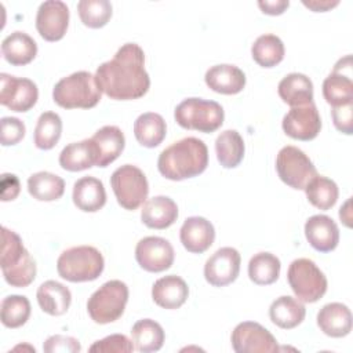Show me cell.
<instances>
[{"label": "cell", "instance_id": "1", "mask_svg": "<svg viewBox=\"0 0 353 353\" xmlns=\"http://www.w3.org/2000/svg\"><path fill=\"white\" fill-rule=\"evenodd\" d=\"M95 80L99 90L112 99L130 101L143 97L150 87L143 50L135 43H125L110 61L98 66Z\"/></svg>", "mask_w": 353, "mask_h": 353}, {"label": "cell", "instance_id": "2", "mask_svg": "<svg viewBox=\"0 0 353 353\" xmlns=\"http://www.w3.org/2000/svg\"><path fill=\"white\" fill-rule=\"evenodd\" d=\"M208 165L207 145L194 137H188L165 148L157 160L160 174L171 181H182L200 175Z\"/></svg>", "mask_w": 353, "mask_h": 353}, {"label": "cell", "instance_id": "3", "mask_svg": "<svg viewBox=\"0 0 353 353\" xmlns=\"http://www.w3.org/2000/svg\"><path fill=\"white\" fill-rule=\"evenodd\" d=\"M0 265L4 280L12 287H28L36 277L34 259L21 237L6 226L1 228Z\"/></svg>", "mask_w": 353, "mask_h": 353}, {"label": "cell", "instance_id": "4", "mask_svg": "<svg viewBox=\"0 0 353 353\" xmlns=\"http://www.w3.org/2000/svg\"><path fill=\"white\" fill-rule=\"evenodd\" d=\"M101 97L102 91L95 76L85 70L61 79L52 90L54 102L63 109H91L97 106Z\"/></svg>", "mask_w": 353, "mask_h": 353}, {"label": "cell", "instance_id": "5", "mask_svg": "<svg viewBox=\"0 0 353 353\" xmlns=\"http://www.w3.org/2000/svg\"><path fill=\"white\" fill-rule=\"evenodd\" d=\"M103 268V256L92 245L70 247L57 261L58 274L72 283L92 281L101 276Z\"/></svg>", "mask_w": 353, "mask_h": 353}, {"label": "cell", "instance_id": "6", "mask_svg": "<svg viewBox=\"0 0 353 353\" xmlns=\"http://www.w3.org/2000/svg\"><path fill=\"white\" fill-rule=\"evenodd\" d=\"M174 117L182 128L208 134L216 131L223 124L225 112L215 101L186 98L175 108Z\"/></svg>", "mask_w": 353, "mask_h": 353}, {"label": "cell", "instance_id": "7", "mask_svg": "<svg viewBox=\"0 0 353 353\" xmlns=\"http://www.w3.org/2000/svg\"><path fill=\"white\" fill-rule=\"evenodd\" d=\"M128 301V287L121 280L103 283L88 299L87 312L97 324H109L121 317Z\"/></svg>", "mask_w": 353, "mask_h": 353}, {"label": "cell", "instance_id": "8", "mask_svg": "<svg viewBox=\"0 0 353 353\" xmlns=\"http://www.w3.org/2000/svg\"><path fill=\"white\" fill-rule=\"evenodd\" d=\"M287 279L295 296L305 303L317 302L327 291V277L307 258L292 261L287 272Z\"/></svg>", "mask_w": 353, "mask_h": 353}, {"label": "cell", "instance_id": "9", "mask_svg": "<svg viewBox=\"0 0 353 353\" xmlns=\"http://www.w3.org/2000/svg\"><path fill=\"white\" fill-rule=\"evenodd\" d=\"M110 185L117 203L130 211L142 205L149 193V183L141 168L132 164H124L113 171Z\"/></svg>", "mask_w": 353, "mask_h": 353}, {"label": "cell", "instance_id": "10", "mask_svg": "<svg viewBox=\"0 0 353 353\" xmlns=\"http://www.w3.org/2000/svg\"><path fill=\"white\" fill-rule=\"evenodd\" d=\"M276 170L280 179L292 189L303 190L306 185L317 176V170L312 160L295 146H284L276 157Z\"/></svg>", "mask_w": 353, "mask_h": 353}, {"label": "cell", "instance_id": "11", "mask_svg": "<svg viewBox=\"0 0 353 353\" xmlns=\"http://www.w3.org/2000/svg\"><path fill=\"white\" fill-rule=\"evenodd\" d=\"M230 341L233 350L237 353H274L280 350L276 338L255 321L237 324Z\"/></svg>", "mask_w": 353, "mask_h": 353}, {"label": "cell", "instance_id": "12", "mask_svg": "<svg viewBox=\"0 0 353 353\" xmlns=\"http://www.w3.org/2000/svg\"><path fill=\"white\" fill-rule=\"evenodd\" d=\"M0 103L14 112H28L39 98L37 85L25 77L0 74Z\"/></svg>", "mask_w": 353, "mask_h": 353}, {"label": "cell", "instance_id": "13", "mask_svg": "<svg viewBox=\"0 0 353 353\" xmlns=\"http://www.w3.org/2000/svg\"><path fill=\"white\" fill-rule=\"evenodd\" d=\"M174 256L175 254L171 243L163 237H143L135 247V259L146 272L160 273L170 269L174 263Z\"/></svg>", "mask_w": 353, "mask_h": 353}, {"label": "cell", "instance_id": "14", "mask_svg": "<svg viewBox=\"0 0 353 353\" xmlns=\"http://www.w3.org/2000/svg\"><path fill=\"white\" fill-rule=\"evenodd\" d=\"M241 256L233 247L216 250L204 265V277L214 287H225L233 283L240 273Z\"/></svg>", "mask_w": 353, "mask_h": 353}, {"label": "cell", "instance_id": "15", "mask_svg": "<svg viewBox=\"0 0 353 353\" xmlns=\"http://www.w3.org/2000/svg\"><path fill=\"white\" fill-rule=\"evenodd\" d=\"M283 130L292 139H314L321 130V119L314 102L295 106L283 117Z\"/></svg>", "mask_w": 353, "mask_h": 353}, {"label": "cell", "instance_id": "16", "mask_svg": "<svg viewBox=\"0 0 353 353\" xmlns=\"http://www.w3.org/2000/svg\"><path fill=\"white\" fill-rule=\"evenodd\" d=\"M69 25V8L61 0H47L40 4L36 15V29L47 41L61 40Z\"/></svg>", "mask_w": 353, "mask_h": 353}, {"label": "cell", "instance_id": "17", "mask_svg": "<svg viewBox=\"0 0 353 353\" xmlns=\"http://www.w3.org/2000/svg\"><path fill=\"white\" fill-rule=\"evenodd\" d=\"M323 95L327 103L339 106L353 102V81H352V57L346 55L339 59L332 73L323 81Z\"/></svg>", "mask_w": 353, "mask_h": 353}, {"label": "cell", "instance_id": "18", "mask_svg": "<svg viewBox=\"0 0 353 353\" xmlns=\"http://www.w3.org/2000/svg\"><path fill=\"white\" fill-rule=\"evenodd\" d=\"M179 239L189 252L201 254L212 245L215 229L212 223L203 216H189L179 230Z\"/></svg>", "mask_w": 353, "mask_h": 353}, {"label": "cell", "instance_id": "19", "mask_svg": "<svg viewBox=\"0 0 353 353\" xmlns=\"http://www.w3.org/2000/svg\"><path fill=\"white\" fill-rule=\"evenodd\" d=\"M305 236L309 244L319 252H330L339 243L338 225L327 215L310 216L305 223Z\"/></svg>", "mask_w": 353, "mask_h": 353}, {"label": "cell", "instance_id": "20", "mask_svg": "<svg viewBox=\"0 0 353 353\" xmlns=\"http://www.w3.org/2000/svg\"><path fill=\"white\" fill-rule=\"evenodd\" d=\"M205 84L208 88L218 94L233 95L243 91L245 87V74L244 72L229 63H221L211 66L204 76Z\"/></svg>", "mask_w": 353, "mask_h": 353}, {"label": "cell", "instance_id": "21", "mask_svg": "<svg viewBox=\"0 0 353 353\" xmlns=\"http://www.w3.org/2000/svg\"><path fill=\"white\" fill-rule=\"evenodd\" d=\"M188 296V284L183 279L175 274L156 280L152 287V298L154 303L163 309H178L186 302Z\"/></svg>", "mask_w": 353, "mask_h": 353}, {"label": "cell", "instance_id": "22", "mask_svg": "<svg viewBox=\"0 0 353 353\" xmlns=\"http://www.w3.org/2000/svg\"><path fill=\"white\" fill-rule=\"evenodd\" d=\"M317 325L328 336H346L352 331L350 309L341 302L327 303L317 313Z\"/></svg>", "mask_w": 353, "mask_h": 353}, {"label": "cell", "instance_id": "23", "mask_svg": "<svg viewBox=\"0 0 353 353\" xmlns=\"http://www.w3.org/2000/svg\"><path fill=\"white\" fill-rule=\"evenodd\" d=\"M97 163L98 148L91 138L66 145L59 154V165L72 172L91 168L97 165Z\"/></svg>", "mask_w": 353, "mask_h": 353}, {"label": "cell", "instance_id": "24", "mask_svg": "<svg viewBox=\"0 0 353 353\" xmlns=\"http://www.w3.org/2000/svg\"><path fill=\"white\" fill-rule=\"evenodd\" d=\"M178 218L176 203L167 196H154L143 203L142 222L150 229L170 228Z\"/></svg>", "mask_w": 353, "mask_h": 353}, {"label": "cell", "instance_id": "25", "mask_svg": "<svg viewBox=\"0 0 353 353\" xmlns=\"http://www.w3.org/2000/svg\"><path fill=\"white\" fill-rule=\"evenodd\" d=\"M72 199L74 205L84 212H97L106 203L102 181L95 176H83L73 185Z\"/></svg>", "mask_w": 353, "mask_h": 353}, {"label": "cell", "instance_id": "26", "mask_svg": "<svg viewBox=\"0 0 353 353\" xmlns=\"http://www.w3.org/2000/svg\"><path fill=\"white\" fill-rule=\"evenodd\" d=\"M36 298L40 309L50 316L65 314L72 302L70 290L55 280H47L40 284L36 292Z\"/></svg>", "mask_w": 353, "mask_h": 353}, {"label": "cell", "instance_id": "27", "mask_svg": "<svg viewBox=\"0 0 353 353\" xmlns=\"http://www.w3.org/2000/svg\"><path fill=\"white\" fill-rule=\"evenodd\" d=\"M1 54L14 66L28 65L37 54V44L28 33L17 30L1 41Z\"/></svg>", "mask_w": 353, "mask_h": 353}, {"label": "cell", "instance_id": "28", "mask_svg": "<svg viewBox=\"0 0 353 353\" xmlns=\"http://www.w3.org/2000/svg\"><path fill=\"white\" fill-rule=\"evenodd\" d=\"M279 95L291 108L313 102V83L303 73H290L281 79L277 87Z\"/></svg>", "mask_w": 353, "mask_h": 353}, {"label": "cell", "instance_id": "29", "mask_svg": "<svg viewBox=\"0 0 353 353\" xmlns=\"http://www.w3.org/2000/svg\"><path fill=\"white\" fill-rule=\"evenodd\" d=\"M98 148V167H108L124 150L125 138L116 125H103L91 138Z\"/></svg>", "mask_w": 353, "mask_h": 353}, {"label": "cell", "instance_id": "30", "mask_svg": "<svg viewBox=\"0 0 353 353\" xmlns=\"http://www.w3.org/2000/svg\"><path fill=\"white\" fill-rule=\"evenodd\" d=\"M269 316L272 323L277 327L283 330H291L303 321L306 309L299 299L283 295L272 302L269 307Z\"/></svg>", "mask_w": 353, "mask_h": 353}, {"label": "cell", "instance_id": "31", "mask_svg": "<svg viewBox=\"0 0 353 353\" xmlns=\"http://www.w3.org/2000/svg\"><path fill=\"white\" fill-rule=\"evenodd\" d=\"M167 134V124L159 113L148 112L138 116L134 123V135L145 148L159 146Z\"/></svg>", "mask_w": 353, "mask_h": 353}, {"label": "cell", "instance_id": "32", "mask_svg": "<svg viewBox=\"0 0 353 353\" xmlns=\"http://www.w3.org/2000/svg\"><path fill=\"white\" fill-rule=\"evenodd\" d=\"M131 336L134 349L141 353L160 350L165 338L163 327L152 319L138 320L131 328Z\"/></svg>", "mask_w": 353, "mask_h": 353}, {"label": "cell", "instance_id": "33", "mask_svg": "<svg viewBox=\"0 0 353 353\" xmlns=\"http://www.w3.org/2000/svg\"><path fill=\"white\" fill-rule=\"evenodd\" d=\"M28 192L39 201H54L62 197L65 192V181L57 174L39 171L29 176Z\"/></svg>", "mask_w": 353, "mask_h": 353}, {"label": "cell", "instance_id": "34", "mask_svg": "<svg viewBox=\"0 0 353 353\" xmlns=\"http://www.w3.org/2000/svg\"><path fill=\"white\" fill-rule=\"evenodd\" d=\"M244 141L236 130L221 132L215 141L216 159L223 168L237 167L244 157Z\"/></svg>", "mask_w": 353, "mask_h": 353}, {"label": "cell", "instance_id": "35", "mask_svg": "<svg viewBox=\"0 0 353 353\" xmlns=\"http://www.w3.org/2000/svg\"><path fill=\"white\" fill-rule=\"evenodd\" d=\"M284 52L285 50L281 39L272 33L259 36L251 47L252 59L262 68H273L279 65L284 58Z\"/></svg>", "mask_w": 353, "mask_h": 353}, {"label": "cell", "instance_id": "36", "mask_svg": "<svg viewBox=\"0 0 353 353\" xmlns=\"http://www.w3.org/2000/svg\"><path fill=\"white\" fill-rule=\"evenodd\" d=\"M280 259L270 252H258L248 262V276L258 285L273 284L280 276Z\"/></svg>", "mask_w": 353, "mask_h": 353}, {"label": "cell", "instance_id": "37", "mask_svg": "<svg viewBox=\"0 0 353 353\" xmlns=\"http://www.w3.org/2000/svg\"><path fill=\"white\" fill-rule=\"evenodd\" d=\"M303 190L309 203L324 211L334 207L339 196L338 185L332 179L321 175L314 176Z\"/></svg>", "mask_w": 353, "mask_h": 353}, {"label": "cell", "instance_id": "38", "mask_svg": "<svg viewBox=\"0 0 353 353\" xmlns=\"http://www.w3.org/2000/svg\"><path fill=\"white\" fill-rule=\"evenodd\" d=\"M62 134V120L55 112H44L40 114L34 128V145L39 149H52Z\"/></svg>", "mask_w": 353, "mask_h": 353}, {"label": "cell", "instance_id": "39", "mask_svg": "<svg viewBox=\"0 0 353 353\" xmlns=\"http://www.w3.org/2000/svg\"><path fill=\"white\" fill-rule=\"evenodd\" d=\"M30 316V302L23 295H8L1 301L0 320L7 328L23 325Z\"/></svg>", "mask_w": 353, "mask_h": 353}, {"label": "cell", "instance_id": "40", "mask_svg": "<svg viewBox=\"0 0 353 353\" xmlns=\"http://www.w3.org/2000/svg\"><path fill=\"white\" fill-rule=\"evenodd\" d=\"M77 11L81 22L92 29L105 26L112 17V4L108 0H80Z\"/></svg>", "mask_w": 353, "mask_h": 353}, {"label": "cell", "instance_id": "41", "mask_svg": "<svg viewBox=\"0 0 353 353\" xmlns=\"http://www.w3.org/2000/svg\"><path fill=\"white\" fill-rule=\"evenodd\" d=\"M88 350L91 353H130L134 350V343L123 334H113L94 342Z\"/></svg>", "mask_w": 353, "mask_h": 353}, {"label": "cell", "instance_id": "42", "mask_svg": "<svg viewBox=\"0 0 353 353\" xmlns=\"http://www.w3.org/2000/svg\"><path fill=\"white\" fill-rule=\"evenodd\" d=\"M0 125H1L0 142L3 146L17 145L25 137V132H26L25 124L17 117H3L0 120Z\"/></svg>", "mask_w": 353, "mask_h": 353}, {"label": "cell", "instance_id": "43", "mask_svg": "<svg viewBox=\"0 0 353 353\" xmlns=\"http://www.w3.org/2000/svg\"><path fill=\"white\" fill-rule=\"evenodd\" d=\"M46 353H77L81 350L80 342L73 336L52 335L43 345Z\"/></svg>", "mask_w": 353, "mask_h": 353}, {"label": "cell", "instance_id": "44", "mask_svg": "<svg viewBox=\"0 0 353 353\" xmlns=\"http://www.w3.org/2000/svg\"><path fill=\"white\" fill-rule=\"evenodd\" d=\"M334 125L338 131L352 135L353 134V102L332 106L331 110Z\"/></svg>", "mask_w": 353, "mask_h": 353}, {"label": "cell", "instance_id": "45", "mask_svg": "<svg viewBox=\"0 0 353 353\" xmlns=\"http://www.w3.org/2000/svg\"><path fill=\"white\" fill-rule=\"evenodd\" d=\"M21 192V183L17 175L3 174L1 175V201H10L17 199Z\"/></svg>", "mask_w": 353, "mask_h": 353}, {"label": "cell", "instance_id": "46", "mask_svg": "<svg viewBox=\"0 0 353 353\" xmlns=\"http://www.w3.org/2000/svg\"><path fill=\"white\" fill-rule=\"evenodd\" d=\"M258 6L262 10V12L268 15H280L288 8L290 1L288 0H265V1H258Z\"/></svg>", "mask_w": 353, "mask_h": 353}, {"label": "cell", "instance_id": "47", "mask_svg": "<svg viewBox=\"0 0 353 353\" xmlns=\"http://www.w3.org/2000/svg\"><path fill=\"white\" fill-rule=\"evenodd\" d=\"M302 4L314 12H324L336 7L339 1L338 0H309V1L303 0Z\"/></svg>", "mask_w": 353, "mask_h": 353}, {"label": "cell", "instance_id": "48", "mask_svg": "<svg viewBox=\"0 0 353 353\" xmlns=\"http://www.w3.org/2000/svg\"><path fill=\"white\" fill-rule=\"evenodd\" d=\"M339 218L343 221V223L350 228V221H352V216H350V199L343 204V207H341L339 210Z\"/></svg>", "mask_w": 353, "mask_h": 353}]
</instances>
